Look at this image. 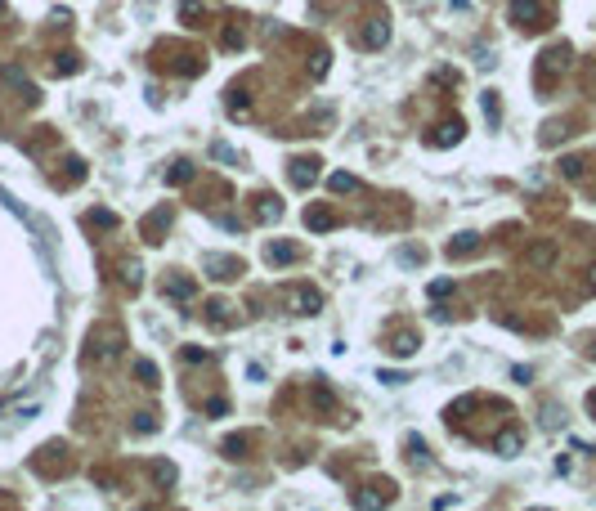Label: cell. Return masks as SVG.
Masks as SVG:
<instances>
[{"label": "cell", "mask_w": 596, "mask_h": 511, "mask_svg": "<svg viewBox=\"0 0 596 511\" xmlns=\"http://www.w3.org/2000/svg\"><path fill=\"white\" fill-rule=\"evenodd\" d=\"M287 301H291V310L296 314H319V305H323V296H319V287H287Z\"/></svg>", "instance_id": "1"}, {"label": "cell", "mask_w": 596, "mask_h": 511, "mask_svg": "<svg viewBox=\"0 0 596 511\" xmlns=\"http://www.w3.org/2000/svg\"><path fill=\"white\" fill-rule=\"evenodd\" d=\"M507 14H511V23H520V27H533V23L543 18V5L538 0H511Z\"/></svg>", "instance_id": "2"}, {"label": "cell", "mask_w": 596, "mask_h": 511, "mask_svg": "<svg viewBox=\"0 0 596 511\" xmlns=\"http://www.w3.org/2000/svg\"><path fill=\"white\" fill-rule=\"evenodd\" d=\"M386 41H391V23H386V18H372L368 27H363V36H359L363 50H381Z\"/></svg>", "instance_id": "3"}, {"label": "cell", "mask_w": 596, "mask_h": 511, "mask_svg": "<svg viewBox=\"0 0 596 511\" xmlns=\"http://www.w3.org/2000/svg\"><path fill=\"white\" fill-rule=\"evenodd\" d=\"M314 179H319V166H314V162H305V157L291 162V184H296V189H310Z\"/></svg>", "instance_id": "4"}, {"label": "cell", "mask_w": 596, "mask_h": 511, "mask_svg": "<svg viewBox=\"0 0 596 511\" xmlns=\"http://www.w3.org/2000/svg\"><path fill=\"white\" fill-rule=\"evenodd\" d=\"M206 270H211L215 278H234L238 274V260H234V255H206Z\"/></svg>", "instance_id": "5"}, {"label": "cell", "mask_w": 596, "mask_h": 511, "mask_svg": "<svg viewBox=\"0 0 596 511\" xmlns=\"http://www.w3.org/2000/svg\"><path fill=\"white\" fill-rule=\"evenodd\" d=\"M520 448H525V435H520V431H502V435H497V453H502V458H516Z\"/></svg>", "instance_id": "6"}, {"label": "cell", "mask_w": 596, "mask_h": 511, "mask_svg": "<svg viewBox=\"0 0 596 511\" xmlns=\"http://www.w3.org/2000/svg\"><path fill=\"white\" fill-rule=\"evenodd\" d=\"M467 135V126H462V121H444L440 126V135H435V144H440V149H453V144Z\"/></svg>", "instance_id": "7"}, {"label": "cell", "mask_w": 596, "mask_h": 511, "mask_svg": "<svg viewBox=\"0 0 596 511\" xmlns=\"http://www.w3.org/2000/svg\"><path fill=\"white\" fill-rule=\"evenodd\" d=\"M552 260H556V247H552V242H538V247L529 251V265H538V270H547Z\"/></svg>", "instance_id": "8"}, {"label": "cell", "mask_w": 596, "mask_h": 511, "mask_svg": "<svg viewBox=\"0 0 596 511\" xmlns=\"http://www.w3.org/2000/svg\"><path fill=\"white\" fill-rule=\"evenodd\" d=\"M565 54H569L565 45H561V50H552V54H543V77H556V72L565 68Z\"/></svg>", "instance_id": "9"}, {"label": "cell", "mask_w": 596, "mask_h": 511, "mask_svg": "<svg viewBox=\"0 0 596 511\" xmlns=\"http://www.w3.org/2000/svg\"><path fill=\"white\" fill-rule=\"evenodd\" d=\"M296 255H300V251H296V247H287V242H274V247H270V260H274V265H291Z\"/></svg>", "instance_id": "10"}, {"label": "cell", "mask_w": 596, "mask_h": 511, "mask_svg": "<svg viewBox=\"0 0 596 511\" xmlns=\"http://www.w3.org/2000/svg\"><path fill=\"white\" fill-rule=\"evenodd\" d=\"M350 503H355V507H386V493H372V489H359V493H350Z\"/></svg>", "instance_id": "11"}, {"label": "cell", "mask_w": 596, "mask_h": 511, "mask_svg": "<svg viewBox=\"0 0 596 511\" xmlns=\"http://www.w3.org/2000/svg\"><path fill=\"white\" fill-rule=\"evenodd\" d=\"M255 215H260V220H265V225H274V220H278V215H283V206H278L274 198H260V206H255Z\"/></svg>", "instance_id": "12"}, {"label": "cell", "mask_w": 596, "mask_h": 511, "mask_svg": "<svg viewBox=\"0 0 596 511\" xmlns=\"http://www.w3.org/2000/svg\"><path fill=\"white\" fill-rule=\"evenodd\" d=\"M153 480L162 484V489H170V484H175V467H170V462H153Z\"/></svg>", "instance_id": "13"}, {"label": "cell", "mask_w": 596, "mask_h": 511, "mask_svg": "<svg viewBox=\"0 0 596 511\" xmlns=\"http://www.w3.org/2000/svg\"><path fill=\"white\" fill-rule=\"evenodd\" d=\"M135 377H144V386H162V381H157V363H148V359L135 363Z\"/></svg>", "instance_id": "14"}, {"label": "cell", "mask_w": 596, "mask_h": 511, "mask_svg": "<svg viewBox=\"0 0 596 511\" xmlns=\"http://www.w3.org/2000/svg\"><path fill=\"white\" fill-rule=\"evenodd\" d=\"M206 5H211V0H184V5H179V18H184V23H193V18H198Z\"/></svg>", "instance_id": "15"}, {"label": "cell", "mask_w": 596, "mask_h": 511, "mask_svg": "<svg viewBox=\"0 0 596 511\" xmlns=\"http://www.w3.org/2000/svg\"><path fill=\"white\" fill-rule=\"evenodd\" d=\"M121 278H126L130 287H139V283H144V270H139L135 260H126V265H121Z\"/></svg>", "instance_id": "16"}, {"label": "cell", "mask_w": 596, "mask_h": 511, "mask_svg": "<svg viewBox=\"0 0 596 511\" xmlns=\"http://www.w3.org/2000/svg\"><path fill=\"white\" fill-rule=\"evenodd\" d=\"M305 225H310V229H332L336 220H332L327 211H310V215H305Z\"/></svg>", "instance_id": "17"}, {"label": "cell", "mask_w": 596, "mask_h": 511, "mask_svg": "<svg viewBox=\"0 0 596 511\" xmlns=\"http://www.w3.org/2000/svg\"><path fill=\"white\" fill-rule=\"evenodd\" d=\"M184 179H193V166L189 162H175V166H170V184H184Z\"/></svg>", "instance_id": "18"}, {"label": "cell", "mask_w": 596, "mask_h": 511, "mask_svg": "<svg viewBox=\"0 0 596 511\" xmlns=\"http://www.w3.org/2000/svg\"><path fill=\"white\" fill-rule=\"evenodd\" d=\"M327 184H332V193H350V189H355V179H350L345 170H336V175L327 179Z\"/></svg>", "instance_id": "19"}, {"label": "cell", "mask_w": 596, "mask_h": 511, "mask_svg": "<svg viewBox=\"0 0 596 511\" xmlns=\"http://www.w3.org/2000/svg\"><path fill=\"white\" fill-rule=\"evenodd\" d=\"M412 350H417V336H412V332H404V336L395 341V355H404V359H408Z\"/></svg>", "instance_id": "20"}, {"label": "cell", "mask_w": 596, "mask_h": 511, "mask_svg": "<svg viewBox=\"0 0 596 511\" xmlns=\"http://www.w3.org/2000/svg\"><path fill=\"white\" fill-rule=\"evenodd\" d=\"M211 157L215 162H238V153L229 149V144H211Z\"/></svg>", "instance_id": "21"}, {"label": "cell", "mask_w": 596, "mask_h": 511, "mask_svg": "<svg viewBox=\"0 0 596 511\" xmlns=\"http://www.w3.org/2000/svg\"><path fill=\"white\" fill-rule=\"evenodd\" d=\"M170 296L189 301V296H193V283H189V278H175V283H170Z\"/></svg>", "instance_id": "22"}, {"label": "cell", "mask_w": 596, "mask_h": 511, "mask_svg": "<svg viewBox=\"0 0 596 511\" xmlns=\"http://www.w3.org/2000/svg\"><path fill=\"white\" fill-rule=\"evenodd\" d=\"M247 108H251V99H242V94H238V90H234V94H229V113H234V117H242V113H247Z\"/></svg>", "instance_id": "23"}, {"label": "cell", "mask_w": 596, "mask_h": 511, "mask_svg": "<svg viewBox=\"0 0 596 511\" xmlns=\"http://www.w3.org/2000/svg\"><path fill=\"white\" fill-rule=\"evenodd\" d=\"M484 117L497 126V94H493V90H484Z\"/></svg>", "instance_id": "24"}, {"label": "cell", "mask_w": 596, "mask_h": 511, "mask_svg": "<svg viewBox=\"0 0 596 511\" xmlns=\"http://www.w3.org/2000/svg\"><path fill=\"white\" fill-rule=\"evenodd\" d=\"M471 247H476V234H462V238H457L448 251H453V255H462V251H471Z\"/></svg>", "instance_id": "25"}, {"label": "cell", "mask_w": 596, "mask_h": 511, "mask_svg": "<svg viewBox=\"0 0 596 511\" xmlns=\"http://www.w3.org/2000/svg\"><path fill=\"white\" fill-rule=\"evenodd\" d=\"M448 291H453V278H435L431 283V296H448Z\"/></svg>", "instance_id": "26"}, {"label": "cell", "mask_w": 596, "mask_h": 511, "mask_svg": "<svg viewBox=\"0 0 596 511\" xmlns=\"http://www.w3.org/2000/svg\"><path fill=\"white\" fill-rule=\"evenodd\" d=\"M90 225H117L113 211H90Z\"/></svg>", "instance_id": "27"}, {"label": "cell", "mask_w": 596, "mask_h": 511, "mask_svg": "<svg viewBox=\"0 0 596 511\" xmlns=\"http://www.w3.org/2000/svg\"><path fill=\"white\" fill-rule=\"evenodd\" d=\"M310 72H314V77H323V72H327V54H314V63H310Z\"/></svg>", "instance_id": "28"}, {"label": "cell", "mask_w": 596, "mask_h": 511, "mask_svg": "<svg viewBox=\"0 0 596 511\" xmlns=\"http://www.w3.org/2000/svg\"><path fill=\"white\" fill-rule=\"evenodd\" d=\"M565 175H569V179H578V175H583V162H574V157H569V162H565Z\"/></svg>", "instance_id": "29"}, {"label": "cell", "mask_w": 596, "mask_h": 511, "mask_svg": "<svg viewBox=\"0 0 596 511\" xmlns=\"http://www.w3.org/2000/svg\"><path fill=\"white\" fill-rule=\"evenodd\" d=\"M588 287H592V291H596V265H592V283H588Z\"/></svg>", "instance_id": "30"}]
</instances>
